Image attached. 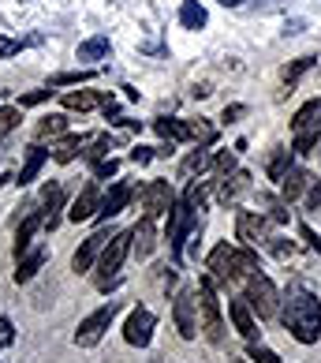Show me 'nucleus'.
<instances>
[{"label":"nucleus","mask_w":321,"mask_h":363,"mask_svg":"<svg viewBox=\"0 0 321 363\" xmlns=\"http://www.w3.org/2000/svg\"><path fill=\"white\" fill-rule=\"evenodd\" d=\"M280 322L299 345H317L321 341V300L310 289H291L284 307H280Z\"/></svg>","instance_id":"f257e3e1"},{"label":"nucleus","mask_w":321,"mask_h":363,"mask_svg":"<svg viewBox=\"0 0 321 363\" xmlns=\"http://www.w3.org/2000/svg\"><path fill=\"white\" fill-rule=\"evenodd\" d=\"M131 247H135V228H124V233H116V236L109 240V247L101 251L98 266H93V270H98V289L109 292L116 281H119V270H124Z\"/></svg>","instance_id":"f03ea898"},{"label":"nucleus","mask_w":321,"mask_h":363,"mask_svg":"<svg viewBox=\"0 0 321 363\" xmlns=\"http://www.w3.org/2000/svg\"><path fill=\"white\" fill-rule=\"evenodd\" d=\"M321 146V98L306 101L291 120V150L296 154H314Z\"/></svg>","instance_id":"7ed1b4c3"},{"label":"nucleus","mask_w":321,"mask_h":363,"mask_svg":"<svg viewBox=\"0 0 321 363\" xmlns=\"http://www.w3.org/2000/svg\"><path fill=\"white\" fill-rule=\"evenodd\" d=\"M198 315H202V333L209 345H224V315H221V300H217V285H213V277L202 274L198 281Z\"/></svg>","instance_id":"20e7f679"},{"label":"nucleus","mask_w":321,"mask_h":363,"mask_svg":"<svg viewBox=\"0 0 321 363\" xmlns=\"http://www.w3.org/2000/svg\"><path fill=\"white\" fill-rule=\"evenodd\" d=\"M198 218H194V206H187V203H176L168 210V247H172V259L183 262V244L198 233Z\"/></svg>","instance_id":"39448f33"},{"label":"nucleus","mask_w":321,"mask_h":363,"mask_svg":"<svg viewBox=\"0 0 321 363\" xmlns=\"http://www.w3.org/2000/svg\"><path fill=\"white\" fill-rule=\"evenodd\" d=\"M243 296H247V303L254 307L258 318H276L280 315V292H276V285L265 274H250Z\"/></svg>","instance_id":"423d86ee"},{"label":"nucleus","mask_w":321,"mask_h":363,"mask_svg":"<svg viewBox=\"0 0 321 363\" xmlns=\"http://www.w3.org/2000/svg\"><path fill=\"white\" fill-rule=\"evenodd\" d=\"M116 315H119V300H109V303H101L98 311H90L83 322H78V330H75V345L78 348H93L105 337V330L112 326Z\"/></svg>","instance_id":"0eeeda50"},{"label":"nucleus","mask_w":321,"mask_h":363,"mask_svg":"<svg viewBox=\"0 0 321 363\" xmlns=\"http://www.w3.org/2000/svg\"><path fill=\"white\" fill-rule=\"evenodd\" d=\"M235 240H243L247 247L273 244V218H265V213H250V210H243V213L235 218Z\"/></svg>","instance_id":"6e6552de"},{"label":"nucleus","mask_w":321,"mask_h":363,"mask_svg":"<svg viewBox=\"0 0 321 363\" xmlns=\"http://www.w3.org/2000/svg\"><path fill=\"white\" fill-rule=\"evenodd\" d=\"M172 322H176L180 337L194 341V333H198V289H180L176 303H172Z\"/></svg>","instance_id":"1a4fd4ad"},{"label":"nucleus","mask_w":321,"mask_h":363,"mask_svg":"<svg viewBox=\"0 0 321 363\" xmlns=\"http://www.w3.org/2000/svg\"><path fill=\"white\" fill-rule=\"evenodd\" d=\"M139 199H142V206H146V213H150V218H165V213L180 203L168 180H150V184H142V187H139Z\"/></svg>","instance_id":"9d476101"},{"label":"nucleus","mask_w":321,"mask_h":363,"mask_svg":"<svg viewBox=\"0 0 321 363\" xmlns=\"http://www.w3.org/2000/svg\"><path fill=\"white\" fill-rule=\"evenodd\" d=\"M112 236H116L112 228H98V233H90V236L83 240V247L75 251V259H71V270H75V274H90L93 266H98L101 251L109 247V240H112Z\"/></svg>","instance_id":"9b49d317"},{"label":"nucleus","mask_w":321,"mask_h":363,"mask_svg":"<svg viewBox=\"0 0 321 363\" xmlns=\"http://www.w3.org/2000/svg\"><path fill=\"white\" fill-rule=\"evenodd\" d=\"M153 326H157V315L146 311V307H135L124 322V341L135 345V348H146L153 341Z\"/></svg>","instance_id":"f8f14e48"},{"label":"nucleus","mask_w":321,"mask_h":363,"mask_svg":"<svg viewBox=\"0 0 321 363\" xmlns=\"http://www.w3.org/2000/svg\"><path fill=\"white\" fill-rule=\"evenodd\" d=\"M232 255H235V247L217 244V247L209 251V259H206V270H209V277H213V285H217V289H228L232 281H239L235 277V266H232Z\"/></svg>","instance_id":"ddd939ff"},{"label":"nucleus","mask_w":321,"mask_h":363,"mask_svg":"<svg viewBox=\"0 0 321 363\" xmlns=\"http://www.w3.org/2000/svg\"><path fill=\"white\" fill-rule=\"evenodd\" d=\"M42 228H45V210H37V206L30 203V206H26V213H23V221H19V228H16V259L30 251L34 236L42 233Z\"/></svg>","instance_id":"4468645a"},{"label":"nucleus","mask_w":321,"mask_h":363,"mask_svg":"<svg viewBox=\"0 0 321 363\" xmlns=\"http://www.w3.org/2000/svg\"><path fill=\"white\" fill-rule=\"evenodd\" d=\"M98 210H101V191H98V180H90L83 191L75 195V203H71V210H68V218L78 225V221L98 218Z\"/></svg>","instance_id":"2eb2a0df"},{"label":"nucleus","mask_w":321,"mask_h":363,"mask_svg":"<svg viewBox=\"0 0 321 363\" xmlns=\"http://www.w3.org/2000/svg\"><path fill=\"white\" fill-rule=\"evenodd\" d=\"M131 199H135V187H131V184H124V180H119V184H112V191L101 199L98 221H109V218H116V213L124 210V206L131 203Z\"/></svg>","instance_id":"dca6fc26"},{"label":"nucleus","mask_w":321,"mask_h":363,"mask_svg":"<svg viewBox=\"0 0 321 363\" xmlns=\"http://www.w3.org/2000/svg\"><path fill=\"white\" fill-rule=\"evenodd\" d=\"M310 184H314V177H310V172L291 165V169H288V177L280 180V199H284V206H288V203H296L299 195H306V191H310Z\"/></svg>","instance_id":"f3484780"},{"label":"nucleus","mask_w":321,"mask_h":363,"mask_svg":"<svg viewBox=\"0 0 321 363\" xmlns=\"http://www.w3.org/2000/svg\"><path fill=\"white\" fill-rule=\"evenodd\" d=\"M228 315H232L235 330L243 333L247 341H258V322H254V307L247 303V296L243 300H228Z\"/></svg>","instance_id":"a211bd4d"},{"label":"nucleus","mask_w":321,"mask_h":363,"mask_svg":"<svg viewBox=\"0 0 321 363\" xmlns=\"http://www.w3.org/2000/svg\"><path fill=\"white\" fill-rule=\"evenodd\" d=\"M153 221H157V218H150V213H146V218L135 225V247H131V251H135L139 259H150L153 247H157V225H153Z\"/></svg>","instance_id":"6ab92c4d"},{"label":"nucleus","mask_w":321,"mask_h":363,"mask_svg":"<svg viewBox=\"0 0 321 363\" xmlns=\"http://www.w3.org/2000/svg\"><path fill=\"white\" fill-rule=\"evenodd\" d=\"M60 101H64V109H71V113H86V109H98V105L109 101V94H98V90H68Z\"/></svg>","instance_id":"aec40b11"},{"label":"nucleus","mask_w":321,"mask_h":363,"mask_svg":"<svg viewBox=\"0 0 321 363\" xmlns=\"http://www.w3.org/2000/svg\"><path fill=\"white\" fill-rule=\"evenodd\" d=\"M45 259H49L45 247H30L26 255H19V259H16V262H19V266H16V281H19V285H26L30 277H37V270L45 266Z\"/></svg>","instance_id":"412c9836"},{"label":"nucleus","mask_w":321,"mask_h":363,"mask_svg":"<svg viewBox=\"0 0 321 363\" xmlns=\"http://www.w3.org/2000/svg\"><path fill=\"white\" fill-rule=\"evenodd\" d=\"M153 131L165 143H187L191 139V120H172V116H160L153 120Z\"/></svg>","instance_id":"4be33fe9"},{"label":"nucleus","mask_w":321,"mask_h":363,"mask_svg":"<svg viewBox=\"0 0 321 363\" xmlns=\"http://www.w3.org/2000/svg\"><path fill=\"white\" fill-rule=\"evenodd\" d=\"M213 161H217V157H213L209 150H206V146H198V150H191V154H187L183 161H180V180H191V177H202V172L213 165Z\"/></svg>","instance_id":"5701e85b"},{"label":"nucleus","mask_w":321,"mask_h":363,"mask_svg":"<svg viewBox=\"0 0 321 363\" xmlns=\"http://www.w3.org/2000/svg\"><path fill=\"white\" fill-rule=\"evenodd\" d=\"M42 206H45V228L52 233L60 225V210H64V187L60 184H49L42 191Z\"/></svg>","instance_id":"b1692460"},{"label":"nucleus","mask_w":321,"mask_h":363,"mask_svg":"<svg viewBox=\"0 0 321 363\" xmlns=\"http://www.w3.org/2000/svg\"><path fill=\"white\" fill-rule=\"evenodd\" d=\"M247 187H250V172L235 169L232 177H221V191H217V199H221L224 206H228V203H235V199L247 191Z\"/></svg>","instance_id":"393cba45"},{"label":"nucleus","mask_w":321,"mask_h":363,"mask_svg":"<svg viewBox=\"0 0 321 363\" xmlns=\"http://www.w3.org/2000/svg\"><path fill=\"white\" fill-rule=\"evenodd\" d=\"M52 150H45V146H30V154H26V161H23V169H19V177H16V184L23 187V184H34L37 180V172H42V165H45V157H49Z\"/></svg>","instance_id":"a878e982"},{"label":"nucleus","mask_w":321,"mask_h":363,"mask_svg":"<svg viewBox=\"0 0 321 363\" xmlns=\"http://www.w3.org/2000/svg\"><path fill=\"white\" fill-rule=\"evenodd\" d=\"M86 146V135H64L57 146H52V161H60V165H68V161L78 157V150Z\"/></svg>","instance_id":"bb28decb"},{"label":"nucleus","mask_w":321,"mask_h":363,"mask_svg":"<svg viewBox=\"0 0 321 363\" xmlns=\"http://www.w3.org/2000/svg\"><path fill=\"white\" fill-rule=\"evenodd\" d=\"M232 266H235V277H250V274H258V270H262L258 251H254V247H235Z\"/></svg>","instance_id":"cd10ccee"},{"label":"nucleus","mask_w":321,"mask_h":363,"mask_svg":"<svg viewBox=\"0 0 321 363\" xmlns=\"http://www.w3.org/2000/svg\"><path fill=\"white\" fill-rule=\"evenodd\" d=\"M180 23L187 26V30H202V26L209 23V16H206V8L198 4V0H183V8H180Z\"/></svg>","instance_id":"c85d7f7f"},{"label":"nucleus","mask_w":321,"mask_h":363,"mask_svg":"<svg viewBox=\"0 0 321 363\" xmlns=\"http://www.w3.org/2000/svg\"><path fill=\"white\" fill-rule=\"evenodd\" d=\"M291 154H296V150H288V146H276V150L269 154V165H265L269 180H284V177H288V169H291Z\"/></svg>","instance_id":"c756f323"},{"label":"nucleus","mask_w":321,"mask_h":363,"mask_svg":"<svg viewBox=\"0 0 321 363\" xmlns=\"http://www.w3.org/2000/svg\"><path fill=\"white\" fill-rule=\"evenodd\" d=\"M75 57H78V60H101V57H109V38H105V34L86 38V42L78 45Z\"/></svg>","instance_id":"7c9ffc66"},{"label":"nucleus","mask_w":321,"mask_h":363,"mask_svg":"<svg viewBox=\"0 0 321 363\" xmlns=\"http://www.w3.org/2000/svg\"><path fill=\"white\" fill-rule=\"evenodd\" d=\"M68 131V116L64 113H49L42 124H37V139H57V135H64Z\"/></svg>","instance_id":"2f4dec72"},{"label":"nucleus","mask_w":321,"mask_h":363,"mask_svg":"<svg viewBox=\"0 0 321 363\" xmlns=\"http://www.w3.org/2000/svg\"><path fill=\"white\" fill-rule=\"evenodd\" d=\"M314 64H317V57H299V60H291L288 68H284V86H296L299 79L314 68Z\"/></svg>","instance_id":"473e14b6"},{"label":"nucleus","mask_w":321,"mask_h":363,"mask_svg":"<svg viewBox=\"0 0 321 363\" xmlns=\"http://www.w3.org/2000/svg\"><path fill=\"white\" fill-rule=\"evenodd\" d=\"M206 199H209V184H202V180H191V184H187V191H183V203H187V206L202 210Z\"/></svg>","instance_id":"72a5a7b5"},{"label":"nucleus","mask_w":321,"mask_h":363,"mask_svg":"<svg viewBox=\"0 0 321 363\" xmlns=\"http://www.w3.org/2000/svg\"><path fill=\"white\" fill-rule=\"evenodd\" d=\"M19 120H23V113H19V105H4L0 109V143H4L11 131L19 128Z\"/></svg>","instance_id":"f704fd0d"},{"label":"nucleus","mask_w":321,"mask_h":363,"mask_svg":"<svg viewBox=\"0 0 321 363\" xmlns=\"http://www.w3.org/2000/svg\"><path fill=\"white\" fill-rule=\"evenodd\" d=\"M93 72H60V75H52L49 79V86L57 90V86H75V83H90Z\"/></svg>","instance_id":"c9c22d12"},{"label":"nucleus","mask_w":321,"mask_h":363,"mask_svg":"<svg viewBox=\"0 0 321 363\" xmlns=\"http://www.w3.org/2000/svg\"><path fill=\"white\" fill-rule=\"evenodd\" d=\"M191 139H198V146H213L217 143V128H209L206 120H191Z\"/></svg>","instance_id":"e433bc0d"},{"label":"nucleus","mask_w":321,"mask_h":363,"mask_svg":"<svg viewBox=\"0 0 321 363\" xmlns=\"http://www.w3.org/2000/svg\"><path fill=\"white\" fill-rule=\"evenodd\" d=\"M37 42H42V38H26V42H16V38H4V34H0V60H8V57H16V52L23 49V45H37Z\"/></svg>","instance_id":"4c0bfd02"},{"label":"nucleus","mask_w":321,"mask_h":363,"mask_svg":"<svg viewBox=\"0 0 321 363\" xmlns=\"http://www.w3.org/2000/svg\"><path fill=\"white\" fill-rule=\"evenodd\" d=\"M109 150H112V139H109V135L93 139V143H90V150H86V161H90V165H98V161L109 157Z\"/></svg>","instance_id":"58836bf2"},{"label":"nucleus","mask_w":321,"mask_h":363,"mask_svg":"<svg viewBox=\"0 0 321 363\" xmlns=\"http://www.w3.org/2000/svg\"><path fill=\"white\" fill-rule=\"evenodd\" d=\"M247 356H250L254 363H280V356L273 352V348H265V345H258V341H250Z\"/></svg>","instance_id":"ea45409f"},{"label":"nucleus","mask_w":321,"mask_h":363,"mask_svg":"<svg viewBox=\"0 0 321 363\" xmlns=\"http://www.w3.org/2000/svg\"><path fill=\"white\" fill-rule=\"evenodd\" d=\"M116 172H119V161L116 157H105V161L93 165V180H109V177H116Z\"/></svg>","instance_id":"a19ab883"},{"label":"nucleus","mask_w":321,"mask_h":363,"mask_svg":"<svg viewBox=\"0 0 321 363\" xmlns=\"http://www.w3.org/2000/svg\"><path fill=\"white\" fill-rule=\"evenodd\" d=\"M235 154H239V150H221V154H217V161H213V165H217L221 177H232V172H235Z\"/></svg>","instance_id":"79ce46f5"},{"label":"nucleus","mask_w":321,"mask_h":363,"mask_svg":"<svg viewBox=\"0 0 321 363\" xmlns=\"http://www.w3.org/2000/svg\"><path fill=\"white\" fill-rule=\"evenodd\" d=\"M16 345V326H11L8 315H0V348H11Z\"/></svg>","instance_id":"37998d69"},{"label":"nucleus","mask_w":321,"mask_h":363,"mask_svg":"<svg viewBox=\"0 0 321 363\" xmlns=\"http://www.w3.org/2000/svg\"><path fill=\"white\" fill-rule=\"evenodd\" d=\"M52 94H57V90H52V86H45V90H30V94H23V98H19V109H23V105H42L45 98H52Z\"/></svg>","instance_id":"c03bdc74"},{"label":"nucleus","mask_w":321,"mask_h":363,"mask_svg":"<svg viewBox=\"0 0 321 363\" xmlns=\"http://www.w3.org/2000/svg\"><path fill=\"white\" fill-rule=\"evenodd\" d=\"M273 255L280 262H288L291 255H296V244H291V240H273Z\"/></svg>","instance_id":"a18cd8bd"},{"label":"nucleus","mask_w":321,"mask_h":363,"mask_svg":"<svg viewBox=\"0 0 321 363\" xmlns=\"http://www.w3.org/2000/svg\"><path fill=\"white\" fill-rule=\"evenodd\" d=\"M153 157H157V146H135V150H131L135 165H146V161H153Z\"/></svg>","instance_id":"49530a36"},{"label":"nucleus","mask_w":321,"mask_h":363,"mask_svg":"<svg viewBox=\"0 0 321 363\" xmlns=\"http://www.w3.org/2000/svg\"><path fill=\"white\" fill-rule=\"evenodd\" d=\"M306 210H321V180H314L306 191Z\"/></svg>","instance_id":"de8ad7c7"},{"label":"nucleus","mask_w":321,"mask_h":363,"mask_svg":"<svg viewBox=\"0 0 321 363\" xmlns=\"http://www.w3.org/2000/svg\"><path fill=\"white\" fill-rule=\"evenodd\" d=\"M299 233H303V240H306V247H314V251L321 255V240L314 236V228H310V225H303V228H299Z\"/></svg>","instance_id":"09e8293b"},{"label":"nucleus","mask_w":321,"mask_h":363,"mask_svg":"<svg viewBox=\"0 0 321 363\" xmlns=\"http://www.w3.org/2000/svg\"><path fill=\"white\" fill-rule=\"evenodd\" d=\"M243 113H247V105H228V109H224V120L232 124V120H239Z\"/></svg>","instance_id":"8fccbe9b"},{"label":"nucleus","mask_w":321,"mask_h":363,"mask_svg":"<svg viewBox=\"0 0 321 363\" xmlns=\"http://www.w3.org/2000/svg\"><path fill=\"white\" fill-rule=\"evenodd\" d=\"M269 218H273L276 225H288V210H284V206H269Z\"/></svg>","instance_id":"3c124183"},{"label":"nucleus","mask_w":321,"mask_h":363,"mask_svg":"<svg viewBox=\"0 0 321 363\" xmlns=\"http://www.w3.org/2000/svg\"><path fill=\"white\" fill-rule=\"evenodd\" d=\"M221 4H224V8H239L243 0H221Z\"/></svg>","instance_id":"603ef678"}]
</instances>
